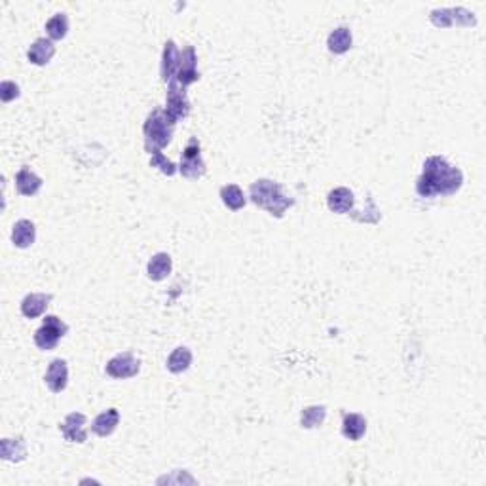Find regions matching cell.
<instances>
[{
  "label": "cell",
  "mask_w": 486,
  "mask_h": 486,
  "mask_svg": "<svg viewBox=\"0 0 486 486\" xmlns=\"http://www.w3.org/2000/svg\"><path fill=\"white\" fill-rule=\"evenodd\" d=\"M150 165H152V168H158V170L162 171L163 175H168V177H173V175L177 173V165L171 162V160H168L162 152H156V154L150 156Z\"/></svg>",
  "instance_id": "27"
},
{
  "label": "cell",
  "mask_w": 486,
  "mask_h": 486,
  "mask_svg": "<svg viewBox=\"0 0 486 486\" xmlns=\"http://www.w3.org/2000/svg\"><path fill=\"white\" fill-rule=\"evenodd\" d=\"M173 270V260L168 253H156L154 257L148 260V278L152 281H162Z\"/></svg>",
  "instance_id": "18"
},
{
  "label": "cell",
  "mask_w": 486,
  "mask_h": 486,
  "mask_svg": "<svg viewBox=\"0 0 486 486\" xmlns=\"http://www.w3.org/2000/svg\"><path fill=\"white\" fill-rule=\"evenodd\" d=\"M19 96H21V91H19V86L15 82L4 80L0 84V99H2V103H10V101H14Z\"/></svg>",
  "instance_id": "28"
},
{
  "label": "cell",
  "mask_w": 486,
  "mask_h": 486,
  "mask_svg": "<svg viewBox=\"0 0 486 486\" xmlns=\"http://www.w3.org/2000/svg\"><path fill=\"white\" fill-rule=\"evenodd\" d=\"M55 55V46L50 38H38L30 44L29 52H27V57L33 65H48L52 57Z\"/></svg>",
  "instance_id": "14"
},
{
  "label": "cell",
  "mask_w": 486,
  "mask_h": 486,
  "mask_svg": "<svg viewBox=\"0 0 486 486\" xmlns=\"http://www.w3.org/2000/svg\"><path fill=\"white\" fill-rule=\"evenodd\" d=\"M0 454H2V460H8V462H23L25 456H27L25 441H23L21 437H17V439H2V442H0Z\"/></svg>",
  "instance_id": "22"
},
{
  "label": "cell",
  "mask_w": 486,
  "mask_h": 486,
  "mask_svg": "<svg viewBox=\"0 0 486 486\" xmlns=\"http://www.w3.org/2000/svg\"><path fill=\"white\" fill-rule=\"evenodd\" d=\"M175 132V125L171 124L170 118L165 116V112L162 109H156L148 114L147 122L143 125V133H145V150L152 156L156 152H162V148H165L171 143Z\"/></svg>",
  "instance_id": "3"
},
{
  "label": "cell",
  "mask_w": 486,
  "mask_h": 486,
  "mask_svg": "<svg viewBox=\"0 0 486 486\" xmlns=\"http://www.w3.org/2000/svg\"><path fill=\"white\" fill-rule=\"evenodd\" d=\"M249 198L255 206L268 211L276 219H281L289 207L295 206V199L289 198L283 192V186L270 179H258L251 184Z\"/></svg>",
  "instance_id": "2"
},
{
  "label": "cell",
  "mask_w": 486,
  "mask_h": 486,
  "mask_svg": "<svg viewBox=\"0 0 486 486\" xmlns=\"http://www.w3.org/2000/svg\"><path fill=\"white\" fill-rule=\"evenodd\" d=\"M60 429L69 442H86V439H88V433H86V416L80 413L69 414L65 420H63V424H60Z\"/></svg>",
  "instance_id": "10"
},
{
  "label": "cell",
  "mask_w": 486,
  "mask_h": 486,
  "mask_svg": "<svg viewBox=\"0 0 486 486\" xmlns=\"http://www.w3.org/2000/svg\"><path fill=\"white\" fill-rule=\"evenodd\" d=\"M325 418H327V408L323 405L306 406L300 413V426L304 429H316L323 424Z\"/></svg>",
  "instance_id": "25"
},
{
  "label": "cell",
  "mask_w": 486,
  "mask_h": 486,
  "mask_svg": "<svg viewBox=\"0 0 486 486\" xmlns=\"http://www.w3.org/2000/svg\"><path fill=\"white\" fill-rule=\"evenodd\" d=\"M46 33H48L50 40H61V38H65L66 33H69V17H66V14L53 15L52 19L46 23Z\"/></svg>",
  "instance_id": "26"
},
{
  "label": "cell",
  "mask_w": 486,
  "mask_h": 486,
  "mask_svg": "<svg viewBox=\"0 0 486 486\" xmlns=\"http://www.w3.org/2000/svg\"><path fill=\"white\" fill-rule=\"evenodd\" d=\"M139 370H141L139 359H137L133 354H129V352L114 355L111 361L107 363V375L112 376V378H118V380L133 378V376L139 375Z\"/></svg>",
  "instance_id": "8"
},
{
  "label": "cell",
  "mask_w": 486,
  "mask_h": 486,
  "mask_svg": "<svg viewBox=\"0 0 486 486\" xmlns=\"http://www.w3.org/2000/svg\"><path fill=\"white\" fill-rule=\"evenodd\" d=\"M179 61H181V52H179L177 44L173 40H168L163 46L162 53V80L170 84L175 74H177Z\"/></svg>",
  "instance_id": "13"
},
{
  "label": "cell",
  "mask_w": 486,
  "mask_h": 486,
  "mask_svg": "<svg viewBox=\"0 0 486 486\" xmlns=\"http://www.w3.org/2000/svg\"><path fill=\"white\" fill-rule=\"evenodd\" d=\"M352 42H354L352 30L348 29V27H339V29H334L329 35L327 46H329V52L342 55V53H346L352 48Z\"/></svg>",
  "instance_id": "21"
},
{
  "label": "cell",
  "mask_w": 486,
  "mask_h": 486,
  "mask_svg": "<svg viewBox=\"0 0 486 486\" xmlns=\"http://www.w3.org/2000/svg\"><path fill=\"white\" fill-rule=\"evenodd\" d=\"M15 188H17V192H19L21 196H35V194L42 188V179L38 177L37 173H33V171L25 165V168H21V170L17 171V175H15Z\"/></svg>",
  "instance_id": "16"
},
{
  "label": "cell",
  "mask_w": 486,
  "mask_h": 486,
  "mask_svg": "<svg viewBox=\"0 0 486 486\" xmlns=\"http://www.w3.org/2000/svg\"><path fill=\"white\" fill-rule=\"evenodd\" d=\"M192 365V352L188 350V348L184 346H179L175 348L173 352H171V355L168 357V370L170 372H173V375H179V372H184L186 368Z\"/></svg>",
  "instance_id": "23"
},
{
  "label": "cell",
  "mask_w": 486,
  "mask_h": 486,
  "mask_svg": "<svg viewBox=\"0 0 486 486\" xmlns=\"http://www.w3.org/2000/svg\"><path fill=\"white\" fill-rule=\"evenodd\" d=\"M464 184V173L450 165L442 156H429L424 162V171L416 181V192L420 198L452 196Z\"/></svg>",
  "instance_id": "1"
},
{
  "label": "cell",
  "mask_w": 486,
  "mask_h": 486,
  "mask_svg": "<svg viewBox=\"0 0 486 486\" xmlns=\"http://www.w3.org/2000/svg\"><path fill=\"white\" fill-rule=\"evenodd\" d=\"M431 23L435 27L441 29H449V27H475L477 25V17L469 12L467 8H437L431 12Z\"/></svg>",
  "instance_id": "6"
},
{
  "label": "cell",
  "mask_w": 486,
  "mask_h": 486,
  "mask_svg": "<svg viewBox=\"0 0 486 486\" xmlns=\"http://www.w3.org/2000/svg\"><path fill=\"white\" fill-rule=\"evenodd\" d=\"M199 78L198 73V55H196V50L194 46H186L181 53V61H179V69L177 74H175V80L181 84V86H190L194 82Z\"/></svg>",
  "instance_id": "9"
},
{
  "label": "cell",
  "mask_w": 486,
  "mask_h": 486,
  "mask_svg": "<svg viewBox=\"0 0 486 486\" xmlns=\"http://www.w3.org/2000/svg\"><path fill=\"white\" fill-rule=\"evenodd\" d=\"M179 171L186 179H201L206 175V162L201 158V148L196 139H190V143L183 150Z\"/></svg>",
  "instance_id": "7"
},
{
  "label": "cell",
  "mask_w": 486,
  "mask_h": 486,
  "mask_svg": "<svg viewBox=\"0 0 486 486\" xmlns=\"http://www.w3.org/2000/svg\"><path fill=\"white\" fill-rule=\"evenodd\" d=\"M163 112L173 125H177V122L190 114V101L186 96V88L181 86L175 78L168 84V103Z\"/></svg>",
  "instance_id": "4"
},
{
  "label": "cell",
  "mask_w": 486,
  "mask_h": 486,
  "mask_svg": "<svg viewBox=\"0 0 486 486\" xmlns=\"http://www.w3.org/2000/svg\"><path fill=\"white\" fill-rule=\"evenodd\" d=\"M46 386L52 393H61L69 384V367L65 359H53L46 370Z\"/></svg>",
  "instance_id": "11"
},
{
  "label": "cell",
  "mask_w": 486,
  "mask_h": 486,
  "mask_svg": "<svg viewBox=\"0 0 486 486\" xmlns=\"http://www.w3.org/2000/svg\"><path fill=\"white\" fill-rule=\"evenodd\" d=\"M221 198L222 204L228 207V209H232V211H240V209H243L245 204H247V198H245V194H243V190L237 184H226V186H222Z\"/></svg>",
  "instance_id": "24"
},
{
  "label": "cell",
  "mask_w": 486,
  "mask_h": 486,
  "mask_svg": "<svg viewBox=\"0 0 486 486\" xmlns=\"http://www.w3.org/2000/svg\"><path fill=\"white\" fill-rule=\"evenodd\" d=\"M52 303V295H44V293H30L23 298L21 303V314L29 319H37L46 312L48 304Z\"/></svg>",
  "instance_id": "15"
},
{
  "label": "cell",
  "mask_w": 486,
  "mask_h": 486,
  "mask_svg": "<svg viewBox=\"0 0 486 486\" xmlns=\"http://www.w3.org/2000/svg\"><path fill=\"white\" fill-rule=\"evenodd\" d=\"M367 431V420L365 416L357 413L344 414V420H342V433L350 441H359L363 435Z\"/></svg>",
  "instance_id": "20"
},
{
  "label": "cell",
  "mask_w": 486,
  "mask_h": 486,
  "mask_svg": "<svg viewBox=\"0 0 486 486\" xmlns=\"http://www.w3.org/2000/svg\"><path fill=\"white\" fill-rule=\"evenodd\" d=\"M35 240H37V228H35L33 222L27 221V219L15 222L14 228H12V242H14L15 247L27 249L35 243Z\"/></svg>",
  "instance_id": "17"
},
{
  "label": "cell",
  "mask_w": 486,
  "mask_h": 486,
  "mask_svg": "<svg viewBox=\"0 0 486 486\" xmlns=\"http://www.w3.org/2000/svg\"><path fill=\"white\" fill-rule=\"evenodd\" d=\"M354 204V192L350 190V188H346V186L334 188V190L329 192V196H327V206H329V209H331L332 213H350Z\"/></svg>",
  "instance_id": "12"
},
{
  "label": "cell",
  "mask_w": 486,
  "mask_h": 486,
  "mask_svg": "<svg viewBox=\"0 0 486 486\" xmlns=\"http://www.w3.org/2000/svg\"><path fill=\"white\" fill-rule=\"evenodd\" d=\"M66 332H69V325L65 321H61L57 316H46L42 327L35 332V344L42 352H52Z\"/></svg>",
  "instance_id": "5"
},
{
  "label": "cell",
  "mask_w": 486,
  "mask_h": 486,
  "mask_svg": "<svg viewBox=\"0 0 486 486\" xmlns=\"http://www.w3.org/2000/svg\"><path fill=\"white\" fill-rule=\"evenodd\" d=\"M120 424V413L116 408H109L97 416L93 424H91V431L99 437H109V435L114 433V429L118 427Z\"/></svg>",
  "instance_id": "19"
}]
</instances>
